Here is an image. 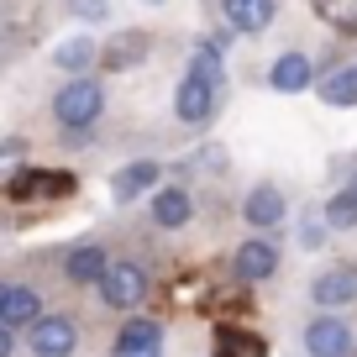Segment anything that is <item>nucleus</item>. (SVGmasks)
<instances>
[{
  "instance_id": "nucleus-5",
  "label": "nucleus",
  "mask_w": 357,
  "mask_h": 357,
  "mask_svg": "<svg viewBox=\"0 0 357 357\" xmlns=\"http://www.w3.org/2000/svg\"><path fill=\"white\" fill-rule=\"evenodd\" d=\"M305 347H310V357H347L352 352V331H347L336 315H321V321H310V331H305Z\"/></svg>"
},
{
  "instance_id": "nucleus-20",
  "label": "nucleus",
  "mask_w": 357,
  "mask_h": 357,
  "mask_svg": "<svg viewBox=\"0 0 357 357\" xmlns=\"http://www.w3.org/2000/svg\"><path fill=\"white\" fill-rule=\"evenodd\" d=\"M116 347H163V331H158L153 321H126Z\"/></svg>"
},
{
  "instance_id": "nucleus-4",
  "label": "nucleus",
  "mask_w": 357,
  "mask_h": 357,
  "mask_svg": "<svg viewBox=\"0 0 357 357\" xmlns=\"http://www.w3.org/2000/svg\"><path fill=\"white\" fill-rule=\"evenodd\" d=\"M74 342H79V331H74V321H63V315H37L32 321V357H68L74 352Z\"/></svg>"
},
{
  "instance_id": "nucleus-14",
  "label": "nucleus",
  "mask_w": 357,
  "mask_h": 357,
  "mask_svg": "<svg viewBox=\"0 0 357 357\" xmlns=\"http://www.w3.org/2000/svg\"><path fill=\"white\" fill-rule=\"evenodd\" d=\"M37 315H43V300H37L32 289H6V300H0V326H32Z\"/></svg>"
},
{
  "instance_id": "nucleus-1",
  "label": "nucleus",
  "mask_w": 357,
  "mask_h": 357,
  "mask_svg": "<svg viewBox=\"0 0 357 357\" xmlns=\"http://www.w3.org/2000/svg\"><path fill=\"white\" fill-rule=\"evenodd\" d=\"M100 111H105V89L95 79H74V84H63L53 95V116L63 126H95Z\"/></svg>"
},
{
  "instance_id": "nucleus-10",
  "label": "nucleus",
  "mask_w": 357,
  "mask_h": 357,
  "mask_svg": "<svg viewBox=\"0 0 357 357\" xmlns=\"http://www.w3.org/2000/svg\"><path fill=\"white\" fill-rule=\"evenodd\" d=\"M310 58H305V53H284L279 58V63H273V68H268V84H273V89H284V95H300V89H310Z\"/></svg>"
},
{
  "instance_id": "nucleus-21",
  "label": "nucleus",
  "mask_w": 357,
  "mask_h": 357,
  "mask_svg": "<svg viewBox=\"0 0 357 357\" xmlns=\"http://www.w3.org/2000/svg\"><path fill=\"white\" fill-rule=\"evenodd\" d=\"M221 352L226 357H263V336H242V331H221Z\"/></svg>"
},
{
  "instance_id": "nucleus-13",
  "label": "nucleus",
  "mask_w": 357,
  "mask_h": 357,
  "mask_svg": "<svg viewBox=\"0 0 357 357\" xmlns=\"http://www.w3.org/2000/svg\"><path fill=\"white\" fill-rule=\"evenodd\" d=\"M226 22L236 32H263L273 22V0H226Z\"/></svg>"
},
{
  "instance_id": "nucleus-11",
  "label": "nucleus",
  "mask_w": 357,
  "mask_h": 357,
  "mask_svg": "<svg viewBox=\"0 0 357 357\" xmlns=\"http://www.w3.org/2000/svg\"><path fill=\"white\" fill-rule=\"evenodd\" d=\"M242 215L252 226H279L284 221V195L273 190V184H257V190L242 200Z\"/></svg>"
},
{
  "instance_id": "nucleus-7",
  "label": "nucleus",
  "mask_w": 357,
  "mask_h": 357,
  "mask_svg": "<svg viewBox=\"0 0 357 357\" xmlns=\"http://www.w3.org/2000/svg\"><path fill=\"white\" fill-rule=\"evenodd\" d=\"M6 190H11L16 200H63V195L74 190V178L68 174H16Z\"/></svg>"
},
{
  "instance_id": "nucleus-3",
  "label": "nucleus",
  "mask_w": 357,
  "mask_h": 357,
  "mask_svg": "<svg viewBox=\"0 0 357 357\" xmlns=\"http://www.w3.org/2000/svg\"><path fill=\"white\" fill-rule=\"evenodd\" d=\"M174 116L184 126H205L215 116V84H205V79H184V84H178V95H174Z\"/></svg>"
},
{
  "instance_id": "nucleus-19",
  "label": "nucleus",
  "mask_w": 357,
  "mask_h": 357,
  "mask_svg": "<svg viewBox=\"0 0 357 357\" xmlns=\"http://www.w3.org/2000/svg\"><path fill=\"white\" fill-rule=\"evenodd\" d=\"M22 163H26V142H22V137L0 142V190H6V184H11L16 174H22Z\"/></svg>"
},
{
  "instance_id": "nucleus-8",
  "label": "nucleus",
  "mask_w": 357,
  "mask_h": 357,
  "mask_svg": "<svg viewBox=\"0 0 357 357\" xmlns=\"http://www.w3.org/2000/svg\"><path fill=\"white\" fill-rule=\"evenodd\" d=\"M315 305H326V310H336V305H352L357 300V273L352 268H331V273H321V279L310 284Z\"/></svg>"
},
{
  "instance_id": "nucleus-16",
  "label": "nucleus",
  "mask_w": 357,
  "mask_h": 357,
  "mask_svg": "<svg viewBox=\"0 0 357 357\" xmlns=\"http://www.w3.org/2000/svg\"><path fill=\"white\" fill-rule=\"evenodd\" d=\"M190 211H195V205H190V190H158V200H153V221L168 226V231L190 221Z\"/></svg>"
},
{
  "instance_id": "nucleus-23",
  "label": "nucleus",
  "mask_w": 357,
  "mask_h": 357,
  "mask_svg": "<svg viewBox=\"0 0 357 357\" xmlns=\"http://www.w3.org/2000/svg\"><path fill=\"white\" fill-rule=\"evenodd\" d=\"M68 11L79 22H105V0H68Z\"/></svg>"
},
{
  "instance_id": "nucleus-15",
  "label": "nucleus",
  "mask_w": 357,
  "mask_h": 357,
  "mask_svg": "<svg viewBox=\"0 0 357 357\" xmlns=\"http://www.w3.org/2000/svg\"><path fill=\"white\" fill-rule=\"evenodd\" d=\"M63 273H68V279H74V284H89V279L100 284V273H105V252H100V247H95V242L74 247V252L63 257Z\"/></svg>"
},
{
  "instance_id": "nucleus-17",
  "label": "nucleus",
  "mask_w": 357,
  "mask_h": 357,
  "mask_svg": "<svg viewBox=\"0 0 357 357\" xmlns=\"http://www.w3.org/2000/svg\"><path fill=\"white\" fill-rule=\"evenodd\" d=\"M95 58H100V47L89 43V37H68V43H58L53 63H58V68H68V74H84Z\"/></svg>"
},
{
  "instance_id": "nucleus-2",
  "label": "nucleus",
  "mask_w": 357,
  "mask_h": 357,
  "mask_svg": "<svg viewBox=\"0 0 357 357\" xmlns=\"http://www.w3.org/2000/svg\"><path fill=\"white\" fill-rule=\"evenodd\" d=\"M100 294H105V305H111V310H137V305H142V294H147L142 268H137V263H105Z\"/></svg>"
},
{
  "instance_id": "nucleus-26",
  "label": "nucleus",
  "mask_w": 357,
  "mask_h": 357,
  "mask_svg": "<svg viewBox=\"0 0 357 357\" xmlns=\"http://www.w3.org/2000/svg\"><path fill=\"white\" fill-rule=\"evenodd\" d=\"M347 195H352V200H357V184H352V190H347Z\"/></svg>"
},
{
  "instance_id": "nucleus-27",
  "label": "nucleus",
  "mask_w": 357,
  "mask_h": 357,
  "mask_svg": "<svg viewBox=\"0 0 357 357\" xmlns=\"http://www.w3.org/2000/svg\"><path fill=\"white\" fill-rule=\"evenodd\" d=\"M147 6H163V0H147Z\"/></svg>"
},
{
  "instance_id": "nucleus-25",
  "label": "nucleus",
  "mask_w": 357,
  "mask_h": 357,
  "mask_svg": "<svg viewBox=\"0 0 357 357\" xmlns=\"http://www.w3.org/2000/svg\"><path fill=\"white\" fill-rule=\"evenodd\" d=\"M16 352V336H11V326H0V357H11Z\"/></svg>"
},
{
  "instance_id": "nucleus-24",
  "label": "nucleus",
  "mask_w": 357,
  "mask_h": 357,
  "mask_svg": "<svg viewBox=\"0 0 357 357\" xmlns=\"http://www.w3.org/2000/svg\"><path fill=\"white\" fill-rule=\"evenodd\" d=\"M116 357H163V347H116Z\"/></svg>"
},
{
  "instance_id": "nucleus-9",
  "label": "nucleus",
  "mask_w": 357,
  "mask_h": 357,
  "mask_svg": "<svg viewBox=\"0 0 357 357\" xmlns=\"http://www.w3.org/2000/svg\"><path fill=\"white\" fill-rule=\"evenodd\" d=\"M147 47H153V43H147V32H116L111 43L100 47V63L105 68H132V63H142V58H147Z\"/></svg>"
},
{
  "instance_id": "nucleus-6",
  "label": "nucleus",
  "mask_w": 357,
  "mask_h": 357,
  "mask_svg": "<svg viewBox=\"0 0 357 357\" xmlns=\"http://www.w3.org/2000/svg\"><path fill=\"white\" fill-rule=\"evenodd\" d=\"M236 273H242L247 284H257V279H273V273H279V247L273 242H242L236 247Z\"/></svg>"
},
{
  "instance_id": "nucleus-22",
  "label": "nucleus",
  "mask_w": 357,
  "mask_h": 357,
  "mask_svg": "<svg viewBox=\"0 0 357 357\" xmlns=\"http://www.w3.org/2000/svg\"><path fill=\"white\" fill-rule=\"evenodd\" d=\"M326 221L331 226H357V200L352 195H336V200L326 205Z\"/></svg>"
},
{
  "instance_id": "nucleus-12",
  "label": "nucleus",
  "mask_w": 357,
  "mask_h": 357,
  "mask_svg": "<svg viewBox=\"0 0 357 357\" xmlns=\"http://www.w3.org/2000/svg\"><path fill=\"white\" fill-rule=\"evenodd\" d=\"M158 178H163V168L153 163V158H142V163H132V168H121V174L111 178V190H116V200H137V195L147 190V184H158Z\"/></svg>"
},
{
  "instance_id": "nucleus-18",
  "label": "nucleus",
  "mask_w": 357,
  "mask_h": 357,
  "mask_svg": "<svg viewBox=\"0 0 357 357\" xmlns=\"http://www.w3.org/2000/svg\"><path fill=\"white\" fill-rule=\"evenodd\" d=\"M321 100L326 105H357V68H336L321 79Z\"/></svg>"
},
{
  "instance_id": "nucleus-28",
  "label": "nucleus",
  "mask_w": 357,
  "mask_h": 357,
  "mask_svg": "<svg viewBox=\"0 0 357 357\" xmlns=\"http://www.w3.org/2000/svg\"><path fill=\"white\" fill-rule=\"evenodd\" d=\"M0 300H6V284H0Z\"/></svg>"
}]
</instances>
